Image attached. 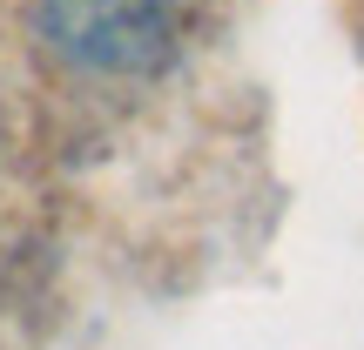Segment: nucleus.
Segmentation results:
<instances>
[{
	"mask_svg": "<svg viewBox=\"0 0 364 350\" xmlns=\"http://www.w3.org/2000/svg\"><path fill=\"white\" fill-rule=\"evenodd\" d=\"M54 34L88 61H142L149 40H162L169 0H48Z\"/></svg>",
	"mask_w": 364,
	"mask_h": 350,
	"instance_id": "nucleus-1",
	"label": "nucleus"
}]
</instances>
